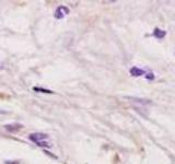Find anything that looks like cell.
Listing matches in <instances>:
<instances>
[{
    "label": "cell",
    "instance_id": "obj_8",
    "mask_svg": "<svg viewBox=\"0 0 175 164\" xmlns=\"http://www.w3.org/2000/svg\"><path fill=\"white\" fill-rule=\"evenodd\" d=\"M146 78L148 80H154V75L152 72H149V73H147V75H146Z\"/></svg>",
    "mask_w": 175,
    "mask_h": 164
},
{
    "label": "cell",
    "instance_id": "obj_9",
    "mask_svg": "<svg viewBox=\"0 0 175 164\" xmlns=\"http://www.w3.org/2000/svg\"><path fill=\"white\" fill-rule=\"evenodd\" d=\"M5 113H7V112H5V111H0V114H5Z\"/></svg>",
    "mask_w": 175,
    "mask_h": 164
},
{
    "label": "cell",
    "instance_id": "obj_7",
    "mask_svg": "<svg viewBox=\"0 0 175 164\" xmlns=\"http://www.w3.org/2000/svg\"><path fill=\"white\" fill-rule=\"evenodd\" d=\"M37 146L39 147H51V145L47 142H44V141H41V142H37Z\"/></svg>",
    "mask_w": 175,
    "mask_h": 164
},
{
    "label": "cell",
    "instance_id": "obj_2",
    "mask_svg": "<svg viewBox=\"0 0 175 164\" xmlns=\"http://www.w3.org/2000/svg\"><path fill=\"white\" fill-rule=\"evenodd\" d=\"M30 140H32V141H34V142H41V141H43V140L47 139L48 136L46 135V133H31L30 135Z\"/></svg>",
    "mask_w": 175,
    "mask_h": 164
},
{
    "label": "cell",
    "instance_id": "obj_1",
    "mask_svg": "<svg viewBox=\"0 0 175 164\" xmlns=\"http://www.w3.org/2000/svg\"><path fill=\"white\" fill-rule=\"evenodd\" d=\"M68 13H69V9H68L67 7H65V6H59V7L56 9L55 14L54 15H55L56 19L61 20V19H64Z\"/></svg>",
    "mask_w": 175,
    "mask_h": 164
},
{
    "label": "cell",
    "instance_id": "obj_3",
    "mask_svg": "<svg viewBox=\"0 0 175 164\" xmlns=\"http://www.w3.org/2000/svg\"><path fill=\"white\" fill-rule=\"evenodd\" d=\"M23 126L21 124H8V125H5V128L10 133H17L20 129H22Z\"/></svg>",
    "mask_w": 175,
    "mask_h": 164
},
{
    "label": "cell",
    "instance_id": "obj_4",
    "mask_svg": "<svg viewBox=\"0 0 175 164\" xmlns=\"http://www.w3.org/2000/svg\"><path fill=\"white\" fill-rule=\"evenodd\" d=\"M129 72H130V75L134 76V77H139V76L144 75V70L140 69V68H137V67H132L131 69L129 70Z\"/></svg>",
    "mask_w": 175,
    "mask_h": 164
},
{
    "label": "cell",
    "instance_id": "obj_6",
    "mask_svg": "<svg viewBox=\"0 0 175 164\" xmlns=\"http://www.w3.org/2000/svg\"><path fill=\"white\" fill-rule=\"evenodd\" d=\"M34 91H42V92H44V93H53V91H51V90L40 89V88H34Z\"/></svg>",
    "mask_w": 175,
    "mask_h": 164
},
{
    "label": "cell",
    "instance_id": "obj_5",
    "mask_svg": "<svg viewBox=\"0 0 175 164\" xmlns=\"http://www.w3.org/2000/svg\"><path fill=\"white\" fill-rule=\"evenodd\" d=\"M153 35L156 37V39H163V37L166 35V32H165V31H163V30L158 29V27H156V29L154 30V32H153Z\"/></svg>",
    "mask_w": 175,
    "mask_h": 164
}]
</instances>
